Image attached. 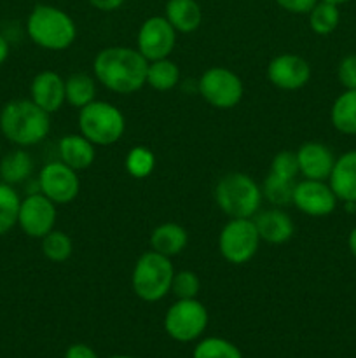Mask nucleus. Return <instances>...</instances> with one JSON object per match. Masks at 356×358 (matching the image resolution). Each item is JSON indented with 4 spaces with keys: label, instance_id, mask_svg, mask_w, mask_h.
<instances>
[{
    "label": "nucleus",
    "instance_id": "nucleus-1",
    "mask_svg": "<svg viewBox=\"0 0 356 358\" xmlns=\"http://www.w3.org/2000/svg\"><path fill=\"white\" fill-rule=\"evenodd\" d=\"M149 59L131 48H107L94 58V76L110 91L129 94L147 83Z\"/></svg>",
    "mask_w": 356,
    "mask_h": 358
},
{
    "label": "nucleus",
    "instance_id": "nucleus-2",
    "mask_svg": "<svg viewBox=\"0 0 356 358\" xmlns=\"http://www.w3.org/2000/svg\"><path fill=\"white\" fill-rule=\"evenodd\" d=\"M0 129L3 136L21 147L42 142L51 131L49 112L31 100H13L2 108Z\"/></svg>",
    "mask_w": 356,
    "mask_h": 358
},
{
    "label": "nucleus",
    "instance_id": "nucleus-3",
    "mask_svg": "<svg viewBox=\"0 0 356 358\" xmlns=\"http://www.w3.org/2000/svg\"><path fill=\"white\" fill-rule=\"evenodd\" d=\"M27 31L35 44L52 51L66 49L77 37L72 17L52 6H35L28 16Z\"/></svg>",
    "mask_w": 356,
    "mask_h": 358
},
{
    "label": "nucleus",
    "instance_id": "nucleus-4",
    "mask_svg": "<svg viewBox=\"0 0 356 358\" xmlns=\"http://www.w3.org/2000/svg\"><path fill=\"white\" fill-rule=\"evenodd\" d=\"M215 199L230 219H250L260 208L262 191L248 175L229 173L216 184Z\"/></svg>",
    "mask_w": 356,
    "mask_h": 358
},
{
    "label": "nucleus",
    "instance_id": "nucleus-5",
    "mask_svg": "<svg viewBox=\"0 0 356 358\" xmlns=\"http://www.w3.org/2000/svg\"><path fill=\"white\" fill-rule=\"evenodd\" d=\"M173 264L166 255L152 250L143 254L133 269V290L140 299L147 303L161 301L171 290Z\"/></svg>",
    "mask_w": 356,
    "mask_h": 358
},
{
    "label": "nucleus",
    "instance_id": "nucleus-6",
    "mask_svg": "<svg viewBox=\"0 0 356 358\" xmlns=\"http://www.w3.org/2000/svg\"><path fill=\"white\" fill-rule=\"evenodd\" d=\"M80 133L96 145H110L122 136L126 128L124 115L107 101H91L80 108L79 114Z\"/></svg>",
    "mask_w": 356,
    "mask_h": 358
},
{
    "label": "nucleus",
    "instance_id": "nucleus-7",
    "mask_svg": "<svg viewBox=\"0 0 356 358\" xmlns=\"http://www.w3.org/2000/svg\"><path fill=\"white\" fill-rule=\"evenodd\" d=\"M208 325V311L195 299H178L168 310L164 329L178 343H191L205 332Z\"/></svg>",
    "mask_w": 356,
    "mask_h": 358
},
{
    "label": "nucleus",
    "instance_id": "nucleus-8",
    "mask_svg": "<svg viewBox=\"0 0 356 358\" xmlns=\"http://www.w3.org/2000/svg\"><path fill=\"white\" fill-rule=\"evenodd\" d=\"M260 236L257 226L250 219H232L222 229L218 238L220 254L232 264H244L258 250Z\"/></svg>",
    "mask_w": 356,
    "mask_h": 358
},
{
    "label": "nucleus",
    "instance_id": "nucleus-9",
    "mask_svg": "<svg viewBox=\"0 0 356 358\" xmlns=\"http://www.w3.org/2000/svg\"><path fill=\"white\" fill-rule=\"evenodd\" d=\"M199 94L216 108H232L243 98V83L223 66L206 70L198 84Z\"/></svg>",
    "mask_w": 356,
    "mask_h": 358
},
{
    "label": "nucleus",
    "instance_id": "nucleus-10",
    "mask_svg": "<svg viewBox=\"0 0 356 358\" xmlns=\"http://www.w3.org/2000/svg\"><path fill=\"white\" fill-rule=\"evenodd\" d=\"M38 185L42 194L52 203H70L79 194L80 187L75 170L63 161L45 164L38 175Z\"/></svg>",
    "mask_w": 356,
    "mask_h": 358
},
{
    "label": "nucleus",
    "instance_id": "nucleus-11",
    "mask_svg": "<svg viewBox=\"0 0 356 358\" xmlns=\"http://www.w3.org/2000/svg\"><path fill=\"white\" fill-rule=\"evenodd\" d=\"M177 30L166 17H149L138 31V51L150 62L168 58L175 48Z\"/></svg>",
    "mask_w": 356,
    "mask_h": 358
},
{
    "label": "nucleus",
    "instance_id": "nucleus-12",
    "mask_svg": "<svg viewBox=\"0 0 356 358\" xmlns=\"http://www.w3.org/2000/svg\"><path fill=\"white\" fill-rule=\"evenodd\" d=\"M56 222L54 203L44 194H30L21 201L17 224L30 238H44Z\"/></svg>",
    "mask_w": 356,
    "mask_h": 358
},
{
    "label": "nucleus",
    "instance_id": "nucleus-13",
    "mask_svg": "<svg viewBox=\"0 0 356 358\" xmlns=\"http://www.w3.org/2000/svg\"><path fill=\"white\" fill-rule=\"evenodd\" d=\"M300 212L313 217L328 215L335 210L337 196L334 194L330 185L323 184V180H306L295 184L293 189V199Z\"/></svg>",
    "mask_w": 356,
    "mask_h": 358
},
{
    "label": "nucleus",
    "instance_id": "nucleus-14",
    "mask_svg": "<svg viewBox=\"0 0 356 358\" xmlns=\"http://www.w3.org/2000/svg\"><path fill=\"white\" fill-rule=\"evenodd\" d=\"M269 80L281 90H299L311 77V66L297 55H279L271 59L267 69Z\"/></svg>",
    "mask_w": 356,
    "mask_h": 358
},
{
    "label": "nucleus",
    "instance_id": "nucleus-15",
    "mask_svg": "<svg viewBox=\"0 0 356 358\" xmlns=\"http://www.w3.org/2000/svg\"><path fill=\"white\" fill-rule=\"evenodd\" d=\"M299 170L309 180H325L330 178L334 170L335 157L334 152L327 145L318 142H307L297 152Z\"/></svg>",
    "mask_w": 356,
    "mask_h": 358
},
{
    "label": "nucleus",
    "instance_id": "nucleus-16",
    "mask_svg": "<svg viewBox=\"0 0 356 358\" xmlns=\"http://www.w3.org/2000/svg\"><path fill=\"white\" fill-rule=\"evenodd\" d=\"M31 101L38 105L40 108H44L45 112H56L61 108L65 98V80L58 76L56 72L51 70H45L40 72L38 76H35V79L31 80Z\"/></svg>",
    "mask_w": 356,
    "mask_h": 358
},
{
    "label": "nucleus",
    "instance_id": "nucleus-17",
    "mask_svg": "<svg viewBox=\"0 0 356 358\" xmlns=\"http://www.w3.org/2000/svg\"><path fill=\"white\" fill-rule=\"evenodd\" d=\"M330 187L342 201L356 203V150L339 157L330 173Z\"/></svg>",
    "mask_w": 356,
    "mask_h": 358
},
{
    "label": "nucleus",
    "instance_id": "nucleus-18",
    "mask_svg": "<svg viewBox=\"0 0 356 358\" xmlns=\"http://www.w3.org/2000/svg\"><path fill=\"white\" fill-rule=\"evenodd\" d=\"M253 222L257 226L260 240H265L267 243H285L293 234L292 219L279 208L265 210V212L258 213Z\"/></svg>",
    "mask_w": 356,
    "mask_h": 358
},
{
    "label": "nucleus",
    "instance_id": "nucleus-19",
    "mask_svg": "<svg viewBox=\"0 0 356 358\" xmlns=\"http://www.w3.org/2000/svg\"><path fill=\"white\" fill-rule=\"evenodd\" d=\"M59 156L63 163L77 171L89 168L96 157V152H94V143L84 135H66L59 140Z\"/></svg>",
    "mask_w": 356,
    "mask_h": 358
},
{
    "label": "nucleus",
    "instance_id": "nucleus-20",
    "mask_svg": "<svg viewBox=\"0 0 356 358\" xmlns=\"http://www.w3.org/2000/svg\"><path fill=\"white\" fill-rule=\"evenodd\" d=\"M166 20L175 30L191 34L201 24V7L195 0H170L166 3Z\"/></svg>",
    "mask_w": 356,
    "mask_h": 358
},
{
    "label": "nucleus",
    "instance_id": "nucleus-21",
    "mask_svg": "<svg viewBox=\"0 0 356 358\" xmlns=\"http://www.w3.org/2000/svg\"><path fill=\"white\" fill-rule=\"evenodd\" d=\"M187 231L175 222H166L156 227L152 236H150V245H152L154 250L166 255V257L180 254L187 247Z\"/></svg>",
    "mask_w": 356,
    "mask_h": 358
},
{
    "label": "nucleus",
    "instance_id": "nucleus-22",
    "mask_svg": "<svg viewBox=\"0 0 356 358\" xmlns=\"http://www.w3.org/2000/svg\"><path fill=\"white\" fill-rule=\"evenodd\" d=\"M31 171H34V161L27 150H10L0 161V177L9 185L27 180Z\"/></svg>",
    "mask_w": 356,
    "mask_h": 358
},
{
    "label": "nucleus",
    "instance_id": "nucleus-23",
    "mask_svg": "<svg viewBox=\"0 0 356 358\" xmlns=\"http://www.w3.org/2000/svg\"><path fill=\"white\" fill-rule=\"evenodd\" d=\"M332 124L346 135H356V90H348L332 107Z\"/></svg>",
    "mask_w": 356,
    "mask_h": 358
},
{
    "label": "nucleus",
    "instance_id": "nucleus-24",
    "mask_svg": "<svg viewBox=\"0 0 356 358\" xmlns=\"http://www.w3.org/2000/svg\"><path fill=\"white\" fill-rule=\"evenodd\" d=\"M96 96V86L93 77L87 73H73L65 83V98L70 105L82 108L94 101Z\"/></svg>",
    "mask_w": 356,
    "mask_h": 358
},
{
    "label": "nucleus",
    "instance_id": "nucleus-25",
    "mask_svg": "<svg viewBox=\"0 0 356 358\" xmlns=\"http://www.w3.org/2000/svg\"><path fill=\"white\" fill-rule=\"evenodd\" d=\"M178 80H180V70H178L177 63L168 58L156 59L147 69V83L157 91L173 90Z\"/></svg>",
    "mask_w": 356,
    "mask_h": 358
},
{
    "label": "nucleus",
    "instance_id": "nucleus-26",
    "mask_svg": "<svg viewBox=\"0 0 356 358\" xmlns=\"http://www.w3.org/2000/svg\"><path fill=\"white\" fill-rule=\"evenodd\" d=\"M21 199L13 185L0 182V236L17 224Z\"/></svg>",
    "mask_w": 356,
    "mask_h": 358
},
{
    "label": "nucleus",
    "instance_id": "nucleus-27",
    "mask_svg": "<svg viewBox=\"0 0 356 358\" xmlns=\"http://www.w3.org/2000/svg\"><path fill=\"white\" fill-rule=\"evenodd\" d=\"M339 17L341 16H339L337 6L321 0L320 3H316V6L311 9L309 24L311 28H313L314 34L328 35L337 28Z\"/></svg>",
    "mask_w": 356,
    "mask_h": 358
},
{
    "label": "nucleus",
    "instance_id": "nucleus-28",
    "mask_svg": "<svg viewBox=\"0 0 356 358\" xmlns=\"http://www.w3.org/2000/svg\"><path fill=\"white\" fill-rule=\"evenodd\" d=\"M194 358H243L239 348L222 338H206L192 353Z\"/></svg>",
    "mask_w": 356,
    "mask_h": 358
},
{
    "label": "nucleus",
    "instance_id": "nucleus-29",
    "mask_svg": "<svg viewBox=\"0 0 356 358\" xmlns=\"http://www.w3.org/2000/svg\"><path fill=\"white\" fill-rule=\"evenodd\" d=\"M293 189L295 184L293 180H285V178L276 177L274 173L269 171L267 178L264 180V187H262V194L276 206H285L292 203L293 199Z\"/></svg>",
    "mask_w": 356,
    "mask_h": 358
},
{
    "label": "nucleus",
    "instance_id": "nucleus-30",
    "mask_svg": "<svg viewBox=\"0 0 356 358\" xmlns=\"http://www.w3.org/2000/svg\"><path fill=\"white\" fill-rule=\"evenodd\" d=\"M42 252L52 262H65L72 255V240L61 231H51L42 238Z\"/></svg>",
    "mask_w": 356,
    "mask_h": 358
},
{
    "label": "nucleus",
    "instance_id": "nucleus-31",
    "mask_svg": "<svg viewBox=\"0 0 356 358\" xmlns=\"http://www.w3.org/2000/svg\"><path fill=\"white\" fill-rule=\"evenodd\" d=\"M154 154L147 147H133L126 157V168L135 178H145L154 170Z\"/></svg>",
    "mask_w": 356,
    "mask_h": 358
},
{
    "label": "nucleus",
    "instance_id": "nucleus-32",
    "mask_svg": "<svg viewBox=\"0 0 356 358\" xmlns=\"http://www.w3.org/2000/svg\"><path fill=\"white\" fill-rule=\"evenodd\" d=\"M271 173L279 178H285V180H295L297 175L300 173L297 154L290 152V150H281L279 154H276L271 164Z\"/></svg>",
    "mask_w": 356,
    "mask_h": 358
},
{
    "label": "nucleus",
    "instance_id": "nucleus-33",
    "mask_svg": "<svg viewBox=\"0 0 356 358\" xmlns=\"http://www.w3.org/2000/svg\"><path fill=\"white\" fill-rule=\"evenodd\" d=\"M199 278L192 271H180L173 276L171 290L178 299H195L199 294Z\"/></svg>",
    "mask_w": 356,
    "mask_h": 358
},
{
    "label": "nucleus",
    "instance_id": "nucleus-34",
    "mask_svg": "<svg viewBox=\"0 0 356 358\" xmlns=\"http://www.w3.org/2000/svg\"><path fill=\"white\" fill-rule=\"evenodd\" d=\"M339 80L348 90H356V55L346 56L339 65Z\"/></svg>",
    "mask_w": 356,
    "mask_h": 358
},
{
    "label": "nucleus",
    "instance_id": "nucleus-35",
    "mask_svg": "<svg viewBox=\"0 0 356 358\" xmlns=\"http://www.w3.org/2000/svg\"><path fill=\"white\" fill-rule=\"evenodd\" d=\"M276 2L279 3V7L293 14H306L311 13V9L316 6L318 0H276Z\"/></svg>",
    "mask_w": 356,
    "mask_h": 358
},
{
    "label": "nucleus",
    "instance_id": "nucleus-36",
    "mask_svg": "<svg viewBox=\"0 0 356 358\" xmlns=\"http://www.w3.org/2000/svg\"><path fill=\"white\" fill-rule=\"evenodd\" d=\"M65 358H98L96 352L87 345H72L66 350Z\"/></svg>",
    "mask_w": 356,
    "mask_h": 358
},
{
    "label": "nucleus",
    "instance_id": "nucleus-37",
    "mask_svg": "<svg viewBox=\"0 0 356 358\" xmlns=\"http://www.w3.org/2000/svg\"><path fill=\"white\" fill-rule=\"evenodd\" d=\"M91 6H94L100 10H115L122 6L124 0H89Z\"/></svg>",
    "mask_w": 356,
    "mask_h": 358
},
{
    "label": "nucleus",
    "instance_id": "nucleus-38",
    "mask_svg": "<svg viewBox=\"0 0 356 358\" xmlns=\"http://www.w3.org/2000/svg\"><path fill=\"white\" fill-rule=\"evenodd\" d=\"M7 56H9V42L0 35V65L6 62Z\"/></svg>",
    "mask_w": 356,
    "mask_h": 358
},
{
    "label": "nucleus",
    "instance_id": "nucleus-39",
    "mask_svg": "<svg viewBox=\"0 0 356 358\" xmlns=\"http://www.w3.org/2000/svg\"><path fill=\"white\" fill-rule=\"evenodd\" d=\"M349 248H351L353 255L356 257V227L351 231V234H349Z\"/></svg>",
    "mask_w": 356,
    "mask_h": 358
},
{
    "label": "nucleus",
    "instance_id": "nucleus-40",
    "mask_svg": "<svg viewBox=\"0 0 356 358\" xmlns=\"http://www.w3.org/2000/svg\"><path fill=\"white\" fill-rule=\"evenodd\" d=\"M323 2H330V3H335V6H339V3H346L349 2V0H323Z\"/></svg>",
    "mask_w": 356,
    "mask_h": 358
},
{
    "label": "nucleus",
    "instance_id": "nucleus-41",
    "mask_svg": "<svg viewBox=\"0 0 356 358\" xmlns=\"http://www.w3.org/2000/svg\"><path fill=\"white\" fill-rule=\"evenodd\" d=\"M108 358H135V357H129V355H114V357H108Z\"/></svg>",
    "mask_w": 356,
    "mask_h": 358
}]
</instances>
